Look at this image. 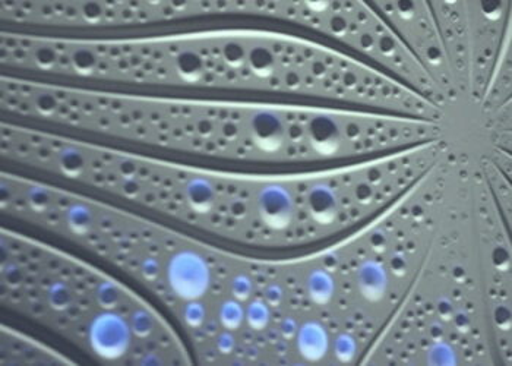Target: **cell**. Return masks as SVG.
<instances>
[{
    "label": "cell",
    "mask_w": 512,
    "mask_h": 366,
    "mask_svg": "<svg viewBox=\"0 0 512 366\" xmlns=\"http://www.w3.org/2000/svg\"><path fill=\"white\" fill-rule=\"evenodd\" d=\"M447 150L432 141L366 162L293 173L236 172L153 162L131 172L129 192L186 235L256 257H295L333 245L387 213Z\"/></svg>",
    "instance_id": "obj_1"
},
{
    "label": "cell",
    "mask_w": 512,
    "mask_h": 366,
    "mask_svg": "<svg viewBox=\"0 0 512 366\" xmlns=\"http://www.w3.org/2000/svg\"><path fill=\"white\" fill-rule=\"evenodd\" d=\"M103 78L151 84L170 99L309 104L414 116L422 97L341 50L300 34L207 11L197 25L112 41Z\"/></svg>",
    "instance_id": "obj_2"
},
{
    "label": "cell",
    "mask_w": 512,
    "mask_h": 366,
    "mask_svg": "<svg viewBox=\"0 0 512 366\" xmlns=\"http://www.w3.org/2000/svg\"><path fill=\"white\" fill-rule=\"evenodd\" d=\"M139 109L126 100L118 131L151 138L176 163L255 173L331 169L409 150L439 137L438 123L368 110L309 104L160 97Z\"/></svg>",
    "instance_id": "obj_3"
}]
</instances>
